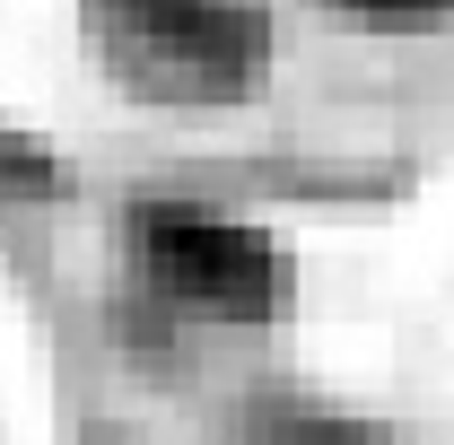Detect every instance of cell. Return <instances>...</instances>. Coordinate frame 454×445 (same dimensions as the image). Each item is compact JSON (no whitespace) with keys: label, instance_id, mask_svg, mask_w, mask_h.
<instances>
[{"label":"cell","instance_id":"cell-1","mask_svg":"<svg viewBox=\"0 0 454 445\" xmlns=\"http://www.w3.org/2000/svg\"><path fill=\"white\" fill-rule=\"evenodd\" d=\"M79 35L122 97L158 113H227L262 97L280 53V9L271 0H79Z\"/></svg>","mask_w":454,"mask_h":445},{"label":"cell","instance_id":"cell-2","mask_svg":"<svg viewBox=\"0 0 454 445\" xmlns=\"http://www.w3.org/2000/svg\"><path fill=\"white\" fill-rule=\"evenodd\" d=\"M122 254H131V271L158 306L210 324V332H254V324L280 315L271 236L210 210V201H131L122 210Z\"/></svg>","mask_w":454,"mask_h":445},{"label":"cell","instance_id":"cell-3","mask_svg":"<svg viewBox=\"0 0 454 445\" xmlns=\"http://www.w3.org/2000/svg\"><path fill=\"white\" fill-rule=\"evenodd\" d=\"M227 437L236 445H402L385 419H358V410H340L324 393H297V385L245 393L236 419H227Z\"/></svg>","mask_w":454,"mask_h":445},{"label":"cell","instance_id":"cell-4","mask_svg":"<svg viewBox=\"0 0 454 445\" xmlns=\"http://www.w3.org/2000/svg\"><path fill=\"white\" fill-rule=\"evenodd\" d=\"M324 9L367 27V35H437V27H454V0H324Z\"/></svg>","mask_w":454,"mask_h":445}]
</instances>
